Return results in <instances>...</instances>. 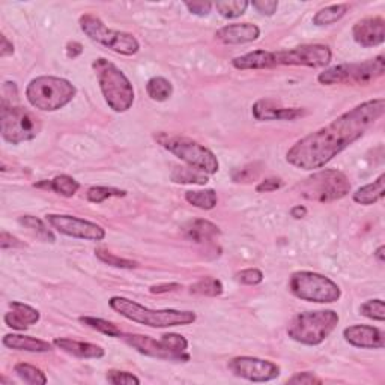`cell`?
Listing matches in <instances>:
<instances>
[{
	"label": "cell",
	"instance_id": "10",
	"mask_svg": "<svg viewBox=\"0 0 385 385\" xmlns=\"http://www.w3.org/2000/svg\"><path fill=\"white\" fill-rule=\"evenodd\" d=\"M385 73V57L382 55L358 64H342L328 68L319 74L322 85H369Z\"/></svg>",
	"mask_w": 385,
	"mask_h": 385
},
{
	"label": "cell",
	"instance_id": "29",
	"mask_svg": "<svg viewBox=\"0 0 385 385\" xmlns=\"http://www.w3.org/2000/svg\"><path fill=\"white\" fill-rule=\"evenodd\" d=\"M14 372L17 373V377L24 381L26 384H30V385H44L47 384V377L46 373L38 369L35 366H32V364H27V363H18L14 366Z\"/></svg>",
	"mask_w": 385,
	"mask_h": 385
},
{
	"label": "cell",
	"instance_id": "39",
	"mask_svg": "<svg viewBox=\"0 0 385 385\" xmlns=\"http://www.w3.org/2000/svg\"><path fill=\"white\" fill-rule=\"evenodd\" d=\"M237 279L239 283H242V285L256 286V285H259V283L263 281V272L256 268H248V270L238 272Z\"/></svg>",
	"mask_w": 385,
	"mask_h": 385
},
{
	"label": "cell",
	"instance_id": "42",
	"mask_svg": "<svg viewBox=\"0 0 385 385\" xmlns=\"http://www.w3.org/2000/svg\"><path fill=\"white\" fill-rule=\"evenodd\" d=\"M0 247L4 250L6 248H24L26 244L23 241H20L17 237L8 234L6 230H2V235H0Z\"/></svg>",
	"mask_w": 385,
	"mask_h": 385
},
{
	"label": "cell",
	"instance_id": "25",
	"mask_svg": "<svg viewBox=\"0 0 385 385\" xmlns=\"http://www.w3.org/2000/svg\"><path fill=\"white\" fill-rule=\"evenodd\" d=\"M384 192H385V175H381L377 181H373L370 184L358 188L356 192H354L352 199L360 205H373L384 197Z\"/></svg>",
	"mask_w": 385,
	"mask_h": 385
},
{
	"label": "cell",
	"instance_id": "37",
	"mask_svg": "<svg viewBox=\"0 0 385 385\" xmlns=\"http://www.w3.org/2000/svg\"><path fill=\"white\" fill-rule=\"evenodd\" d=\"M360 313L368 319L384 322L385 321V304L382 300H370L361 304Z\"/></svg>",
	"mask_w": 385,
	"mask_h": 385
},
{
	"label": "cell",
	"instance_id": "2",
	"mask_svg": "<svg viewBox=\"0 0 385 385\" xmlns=\"http://www.w3.org/2000/svg\"><path fill=\"white\" fill-rule=\"evenodd\" d=\"M332 53L330 47L322 44H307L300 46L281 52H256L247 53L244 56L235 57L232 65L237 69H270L276 66H307V68H322L331 62Z\"/></svg>",
	"mask_w": 385,
	"mask_h": 385
},
{
	"label": "cell",
	"instance_id": "19",
	"mask_svg": "<svg viewBox=\"0 0 385 385\" xmlns=\"http://www.w3.org/2000/svg\"><path fill=\"white\" fill-rule=\"evenodd\" d=\"M260 36V29L251 23H234L217 30L216 38L223 44L238 46L253 43Z\"/></svg>",
	"mask_w": 385,
	"mask_h": 385
},
{
	"label": "cell",
	"instance_id": "45",
	"mask_svg": "<svg viewBox=\"0 0 385 385\" xmlns=\"http://www.w3.org/2000/svg\"><path fill=\"white\" fill-rule=\"evenodd\" d=\"M181 289L179 283H164V285H154L150 286V293H167V292H174Z\"/></svg>",
	"mask_w": 385,
	"mask_h": 385
},
{
	"label": "cell",
	"instance_id": "11",
	"mask_svg": "<svg viewBox=\"0 0 385 385\" xmlns=\"http://www.w3.org/2000/svg\"><path fill=\"white\" fill-rule=\"evenodd\" d=\"M289 290L302 301L319 304L336 302L342 297L337 283L313 271L293 272L289 279Z\"/></svg>",
	"mask_w": 385,
	"mask_h": 385
},
{
	"label": "cell",
	"instance_id": "34",
	"mask_svg": "<svg viewBox=\"0 0 385 385\" xmlns=\"http://www.w3.org/2000/svg\"><path fill=\"white\" fill-rule=\"evenodd\" d=\"M248 5L246 0H230V2H216L214 8L221 17L237 18L247 11Z\"/></svg>",
	"mask_w": 385,
	"mask_h": 385
},
{
	"label": "cell",
	"instance_id": "27",
	"mask_svg": "<svg viewBox=\"0 0 385 385\" xmlns=\"http://www.w3.org/2000/svg\"><path fill=\"white\" fill-rule=\"evenodd\" d=\"M349 6L346 4H339V5H331L321 9V11L316 13V15L313 17V24L316 26H328L339 22L340 18L346 15Z\"/></svg>",
	"mask_w": 385,
	"mask_h": 385
},
{
	"label": "cell",
	"instance_id": "32",
	"mask_svg": "<svg viewBox=\"0 0 385 385\" xmlns=\"http://www.w3.org/2000/svg\"><path fill=\"white\" fill-rule=\"evenodd\" d=\"M190 292L202 297H220L223 293L221 281L214 277H205L190 286Z\"/></svg>",
	"mask_w": 385,
	"mask_h": 385
},
{
	"label": "cell",
	"instance_id": "8",
	"mask_svg": "<svg viewBox=\"0 0 385 385\" xmlns=\"http://www.w3.org/2000/svg\"><path fill=\"white\" fill-rule=\"evenodd\" d=\"M298 191L300 196L304 199L319 202V204H328V202L348 196L351 191V182L342 172L326 169L304 179L301 184H298Z\"/></svg>",
	"mask_w": 385,
	"mask_h": 385
},
{
	"label": "cell",
	"instance_id": "1",
	"mask_svg": "<svg viewBox=\"0 0 385 385\" xmlns=\"http://www.w3.org/2000/svg\"><path fill=\"white\" fill-rule=\"evenodd\" d=\"M385 99H369L346 113L334 119L331 124L315 133L302 137L286 154L288 163L302 170L322 169L351 146L384 116Z\"/></svg>",
	"mask_w": 385,
	"mask_h": 385
},
{
	"label": "cell",
	"instance_id": "4",
	"mask_svg": "<svg viewBox=\"0 0 385 385\" xmlns=\"http://www.w3.org/2000/svg\"><path fill=\"white\" fill-rule=\"evenodd\" d=\"M92 68L97 74L101 92L111 110L116 113H124L133 107L136 98L134 88L122 71L104 57L95 59Z\"/></svg>",
	"mask_w": 385,
	"mask_h": 385
},
{
	"label": "cell",
	"instance_id": "18",
	"mask_svg": "<svg viewBox=\"0 0 385 385\" xmlns=\"http://www.w3.org/2000/svg\"><path fill=\"white\" fill-rule=\"evenodd\" d=\"M306 110L300 107H283L274 99H259L253 106V116L258 120H293L301 118Z\"/></svg>",
	"mask_w": 385,
	"mask_h": 385
},
{
	"label": "cell",
	"instance_id": "7",
	"mask_svg": "<svg viewBox=\"0 0 385 385\" xmlns=\"http://www.w3.org/2000/svg\"><path fill=\"white\" fill-rule=\"evenodd\" d=\"M128 346L136 349L146 357L167 360V361H188V340L176 332L163 334L160 340L144 334H120Z\"/></svg>",
	"mask_w": 385,
	"mask_h": 385
},
{
	"label": "cell",
	"instance_id": "41",
	"mask_svg": "<svg viewBox=\"0 0 385 385\" xmlns=\"http://www.w3.org/2000/svg\"><path fill=\"white\" fill-rule=\"evenodd\" d=\"M288 384H298V385H315V384H322V379L318 378L315 373L310 372H301L295 373L292 378L288 379Z\"/></svg>",
	"mask_w": 385,
	"mask_h": 385
},
{
	"label": "cell",
	"instance_id": "23",
	"mask_svg": "<svg viewBox=\"0 0 385 385\" xmlns=\"http://www.w3.org/2000/svg\"><path fill=\"white\" fill-rule=\"evenodd\" d=\"M184 234L188 239L202 244V242H209L212 239H216L220 235V229L214 223L197 218L187 223L184 226Z\"/></svg>",
	"mask_w": 385,
	"mask_h": 385
},
{
	"label": "cell",
	"instance_id": "6",
	"mask_svg": "<svg viewBox=\"0 0 385 385\" xmlns=\"http://www.w3.org/2000/svg\"><path fill=\"white\" fill-rule=\"evenodd\" d=\"M76 86L65 78L41 76L34 78L26 88V98L35 108L56 111L74 99Z\"/></svg>",
	"mask_w": 385,
	"mask_h": 385
},
{
	"label": "cell",
	"instance_id": "12",
	"mask_svg": "<svg viewBox=\"0 0 385 385\" xmlns=\"http://www.w3.org/2000/svg\"><path fill=\"white\" fill-rule=\"evenodd\" d=\"M80 27H82L89 39L110 48L115 53L133 56L140 50V44L136 36L127 32H120V30L108 29L103 23V20L94 14H85L80 17Z\"/></svg>",
	"mask_w": 385,
	"mask_h": 385
},
{
	"label": "cell",
	"instance_id": "43",
	"mask_svg": "<svg viewBox=\"0 0 385 385\" xmlns=\"http://www.w3.org/2000/svg\"><path fill=\"white\" fill-rule=\"evenodd\" d=\"M184 5L188 8V11L191 14L199 15V17L208 15L211 13L212 6H214V4H211V2H186Z\"/></svg>",
	"mask_w": 385,
	"mask_h": 385
},
{
	"label": "cell",
	"instance_id": "16",
	"mask_svg": "<svg viewBox=\"0 0 385 385\" xmlns=\"http://www.w3.org/2000/svg\"><path fill=\"white\" fill-rule=\"evenodd\" d=\"M343 337L352 346L361 349H382L385 346L384 331L370 326H351L343 330Z\"/></svg>",
	"mask_w": 385,
	"mask_h": 385
},
{
	"label": "cell",
	"instance_id": "17",
	"mask_svg": "<svg viewBox=\"0 0 385 385\" xmlns=\"http://www.w3.org/2000/svg\"><path fill=\"white\" fill-rule=\"evenodd\" d=\"M352 36L361 47H378L385 41V22L382 17L360 20L354 26Z\"/></svg>",
	"mask_w": 385,
	"mask_h": 385
},
{
	"label": "cell",
	"instance_id": "21",
	"mask_svg": "<svg viewBox=\"0 0 385 385\" xmlns=\"http://www.w3.org/2000/svg\"><path fill=\"white\" fill-rule=\"evenodd\" d=\"M53 344L69 356L77 357V358H103L106 356L104 349L98 346V344L94 343H88V342H78L73 339H62L57 337L53 340Z\"/></svg>",
	"mask_w": 385,
	"mask_h": 385
},
{
	"label": "cell",
	"instance_id": "9",
	"mask_svg": "<svg viewBox=\"0 0 385 385\" xmlns=\"http://www.w3.org/2000/svg\"><path fill=\"white\" fill-rule=\"evenodd\" d=\"M155 139L160 141L161 146L172 152V154L176 155L192 169L204 172L206 175H214L220 169L218 158L216 157L214 152L209 150L204 145L197 144L195 140L167 134H158L155 136Z\"/></svg>",
	"mask_w": 385,
	"mask_h": 385
},
{
	"label": "cell",
	"instance_id": "40",
	"mask_svg": "<svg viewBox=\"0 0 385 385\" xmlns=\"http://www.w3.org/2000/svg\"><path fill=\"white\" fill-rule=\"evenodd\" d=\"M251 6L255 8L259 14L271 17L277 13L279 2H276V0H253Z\"/></svg>",
	"mask_w": 385,
	"mask_h": 385
},
{
	"label": "cell",
	"instance_id": "30",
	"mask_svg": "<svg viewBox=\"0 0 385 385\" xmlns=\"http://www.w3.org/2000/svg\"><path fill=\"white\" fill-rule=\"evenodd\" d=\"M18 223L22 226L32 230L39 239H43L46 242H55L56 241L55 234L48 229V226H46V223L43 220H39L34 216H23V217L18 218Z\"/></svg>",
	"mask_w": 385,
	"mask_h": 385
},
{
	"label": "cell",
	"instance_id": "28",
	"mask_svg": "<svg viewBox=\"0 0 385 385\" xmlns=\"http://www.w3.org/2000/svg\"><path fill=\"white\" fill-rule=\"evenodd\" d=\"M146 92L154 101H166L174 94V86L164 77H152L146 85Z\"/></svg>",
	"mask_w": 385,
	"mask_h": 385
},
{
	"label": "cell",
	"instance_id": "33",
	"mask_svg": "<svg viewBox=\"0 0 385 385\" xmlns=\"http://www.w3.org/2000/svg\"><path fill=\"white\" fill-rule=\"evenodd\" d=\"M78 321L85 323V326H88L89 328L97 330L103 334H107L108 337H120V334H122V331H120L119 327L115 326L113 322H108L104 319L92 318V316H82V318H78Z\"/></svg>",
	"mask_w": 385,
	"mask_h": 385
},
{
	"label": "cell",
	"instance_id": "49",
	"mask_svg": "<svg viewBox=\"0 0 385 385\" xmlns=\"http://www.w3.org/2000/svg\"><path fill=\"white\" fill-rule=\"evenodd\" d=\"M384 251H385V247H384V246L378 247L377 251H374V258L378 259L379 263H384V260H385V253H384Z\"/></svg>",
	"mask_w": 385,
	"mask_h": 385
},
{
	"label": "cell",
	"instance_id": "47",
	"mask_svg": "<svg viewBox=\"0 0 385 385\" xmlns=\"http://www.w3.org/2000/svg\"><path fill=\"white\" fill-rule=\"evenodd\" d=\"M0 39H2V47H0V56H2V57L11 56L14 53V44L9 43V39L5 35L0 36Z\"/></svg>",
	"mask_w": 385,
	"mask_h": 385
},
{
	"label": "cell",
	"instance_id": "31",
	"mask_svg": "<svg viewBox=\"0 0 385 385\" xmlns=\"http://www.w3.org/2000/svg\"><path fill=\"white\" fill-rule=\"evenodd\" d=\"M172 179L179 184H200L204 186L208 182V175L204 172L196 170L192 167H176L172 174Z\"/></svg>",
	"mask_w": 385,
	"mask_h": 385
},
{
	"label": "cell",
	"instance_id": "24",
	"mask_svg": "<svg viewBox=\"0 0 385 385\" xmlns=\"http://www.w3.org/2000/svg\"><path fill=\"white\" fill-rule=\"evenodd\" d=\"M36 188H46V190H52L57 195L64 196V197H73L76 192L80 188V182L76 181L74 178H71L68 175H59L50 181H41L35 184Z\"/></svg>",
	"mask_w": 385,
	"mask_h": 385
},
{
	"label": "cell",
	"instance_id": "3",
	"mask_svg": "<svg viewBox=\"0 0 385 385\" xmlns=\"http://www.w3.org/2000/svg\"><path fill=\"white\" fill-rule=\"evenodd\" d=\"M110 307L113 309L120 316L125 319L141 323L150 328H169V327H181V326H190V323L196 322L197 316L195 312L190 310H175V309H166V310H154L141 306L137 301L128 300L125 297H113L108 301Z\"/></svg>",
	"mask_w": 385,
	"mask_h": 385
},
{
	"label": "cell",
	"instance_id": "48",
	"mask_svg": "<svg viewBox=\"0 0 385 385\" xmlns=\"http://www.w3.org/2000/svg\"><path fill=\"white\" fill-rule=\"evenodd\" d=\"M290 216L293 218H302V217H306L307 216V208L306 206H293L292 211H290Z\"/></svg>",
	"mask_w": 385,
	"mask_h": 385
},
{
	"label": "cell",
	"instance_id": "36",
	"mask_svg": "<svg viewBox=\"0 0 385 385\" xmlns=\"http://www.w3.org/2000/svg\"><path fill=\"white\" fill-rule=\"evenodd\" d=\"M95 256L101 262L107 263V265H110V267H116V268H122V270L137 268V262L125 259V258H119V256L115 255V253H110V251H107L104 248H97L95 250Z\"/></svg>",
	"mask_w": 385,
	"mask_h": 385
},
{
	"label": "cell",
	"instance_id": "5",
	"mask_svg": "<svg viewBox=\"0 0 385 385\" xmlns=\"http://www.w3.org/2000/svg\"><path fill=\"white\" fill-rule=\"evenodd\" d=\"M339 315L334 310L298 313L288 326V336L307 346H318L339 326Z\"/></svg>",
	"mask_w": 385,
	"mask_h": 385
},
{
	"label": "cell",
	"instance_id": "44",
	"mask_svg": "<svg viewBox=\"0 0 385 385\" xmlns=\"http://www.w3.org/2000/svg\"><path fill=\"white\" fill-rule=\"evenodd\" d=\"M283 186V181L279 178H268L265 181H262L260 184L256 187L259 192H270V191H276Z\"/></svg>",
	"mask_w": 385,
	"mask_h": 385
},
{
	"label": "cell",
	"instance_id": "35",
	"mask_svg": "<svg viewBox=\"0 0 385 385\" xmlns=\"http://www.w3.org/2000/svg\"><path fill=\"white\" fill-rule=\"evenodd\" d=\"M127 196V191L113 188V187H90L86 192V199L92 204H103L104 200L110 197H124Z\"/></svg>",
	"mask_w": 385,
	"mask_h": 385
},
{
	"label": "cell",
	"instance_id": "46",
	"mask_svg": "<svg viewBox=\"0 0 385 385\" xmlns=\"http://www.w3.org/2000/svg\"><path fill=\"white\" fill-rule=\"evenodd\" d=\"M82 53H83V46L82 44L76 43V41L68 43V46H66V56L68 57L76 59L77 56H80Z\"/></svg>",
	"mask_w": 385,
	"mask_h": 385
},
{
	"label": "cell",
	"instance_id": "13",
	"mask_svg": "<svg viewBox=\"0 0 385 385\" xmlns=\"http://www.w3.org/2000/svg\"><path fill=\"white\" fill-rule=\"evenodd\" d=\"M2 137L11 145H20L23 141L34 140L39 130L41 122L39 119L24 107L2 104Z\"/></svg>",
	"mask_w": 385,
	"mask_h": 385
},
{
	"label": "cell",
	"instance_id": "20",
	"mask_svg": "<svg viewBox=\"0 0 385 385\" xmlns=\"http://www.w3.org/2000/svg\"><path fill=\"white\" fill-rule=\"evenodd\" d=\"M9 307H11V310L6 313L4 321L6 326L13 330L24 331L30 326H35V323H38L39 319H41V313L36 309L27 306L24 302L13 301L9 302Z\"/></svg>",
	"mask_w": 385,
	"mask_h": 385
},
{
	"label": "cell",
	"instance_id": "26",
	"mask_svg": "<svg viewBox=\"0 0 385 385\" xmlns=\"http://www.w3.org/2000/svg\"><path fill=\"white\" fill-rule=\"evenodd\" d=\"M186 200L190 205L200 209H214L217 206V192L214 190H195L186 192Z\"/></svg>",
	"mask_w": 385,
	"mask_h": 385
},
{
	"label": "cell",
	"instance_id": "22",
	"mask_svg": "<svg viewBox=\"0 0 385 385\" xmlns=\"http://www.w3.org/2000/svg\"><path fill=\"white\" fill-rule=\"evenodd\" d=\"M4 346L14 349V351H24V352H35V354H44L52 351V343L46 340L30 337V336H22V334H6L2 340Z\"/></svg>",
	"mask_w": 385,
	"mask_h": 385
},
{
	"label": "cell",
	"instance_id": "14",
	"mask_svg": "<svg viewBox=\"0 0 385 385\" xmlns=\"http://www.w3.org/2000/svg\"><path fill=\"white\" fill-rule=\"evenodd\" d=\"M46 220L50 226L65 237L88 241H103L106 238V230L89 220L65 214H47Z\"/></svg>",
	"mask_w": 385,
	"mask_h": 385
},
{
	"label": "cell",
	"instance_id": "38",
	"mask_svg": "<svg viewBox=\"0 0 385 385\" xmlns=\"http://www.w3.org/2000/svg\"><path fill=\"white\" fill-rule=\"evenodd\" d=\"M107 382L113 384V385H139L140 379L136 377V374L124 372V370H108L106 374Z\"/></svg>",
	"mask_w": 385,
	"mask_h": 385
},
{
	"label": "cell",
	"instance_id": "15",
	"mask_svg": "<svg viewBox=\"0 0 385 385\" xmlns=\"http://www.w3.org/2000/svg\"><path fill=\"white\" fill-rule=\"evenodd\" d=\"M227 368L235 377L251 382H268L280 374L276 363L256 357H235L227 363Z\"/></svg>",
	"mask_w": 385,
	"mask_h": 385
}]
</instances>
